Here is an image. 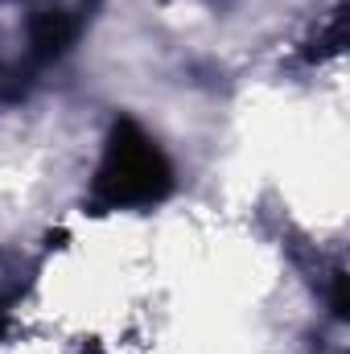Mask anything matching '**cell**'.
<instances>
[{
  "label": "cell",
  "instance_id": "6da1fadb",
  "mask_svg": "<svg viewBox=\"0 0 350 354\" xmlns=\"http://www.w3.org/2000/svg\"><path fill=\"white\" fill-rule=\"evenodd\" d=\"M174 165L161 153V145L136 124V120H116L99 157V169L91 177L87 206L95 214L107 210H145L157 206L174 194Z\"/></svg>",
  "mask_w": 350,
  "mask_h": 354
},
{
  "label": "cell",
  "instance_id": "7a4b0ae2",
  "mask_svg": "<svg viewBox=\"0 0 350 354\" xmlns=\"http://www.w3.org/2000/svg\"><path fill=\"white\" fill-rule=\"evenodd\" d=\"M75 37H79V17H75L71 8H50V12L33 17L29 41H33V54H37V58H58V54H66Z\"/></svg>",
  "mask_w": 350,
  "mask_h": 354
},
{
  "label": "cell",
  "instance_id": "3957f363",
  "mask_svg": "<svg viewBox=\"0 0 350 354\" xmlns=\"http://www.w3.org/2000/svg\"><path fill=\"white\" fill-rule=\"evenodd\" d=\"M8 330V313H4V305H0V334Z\"/></svg>",
  "mask_w": 350,
  "mask_h": 354
}]
</instances>
